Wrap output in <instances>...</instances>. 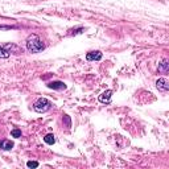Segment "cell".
Masks as SVG:
<instances>
[{"mask_svg": "<svg viewBox=\"0 0 169 169\" xmlns=\"http://www.w3.org/2000/svg\"><path fill=\"white\" fill-rule=\"evenodd\" d=\"M27 49L31 53H40L45 49V44L37 34H31L27 38Z\"/></svg>", "mask_w": 169, "mask_h": 169, "instance_id": "obj_1", "label": "cell"}, {"mask_svg": "<svg viewBox=\"0 0 169 169\" xmlns=\"http://www.w3.org/2000/svg\"><path fill=\"white\" fill-rule=\"evenodd\" d=\"M86 59L87 61H99V59H102V52H99V50L89 52L86 54Z\"/></svg>", "mask_w": 169, "mask_h": 169, "instance_id": "obj_4", "label": "cell"}, {"mask_svg": "<svg viewBox=\"0 0 169 169\" xmlns=\"http://www.w3.org/2000/svg\"><path fill=\"white\" fill-rule=\"evenodd\" d=\"M168 68H169V61H168L166 58H164V59H162V61L159 64V71L166 74V73H168Z\"/></svg>", "mask_w": 169, "mask_h": 169, "instance_id": "obj_7", "label": "cell"}, {"mask_svg": "<svg viewBox=\"0 0 169 169\" xmlns=\"http://www.w3.org/2000/svg\"><path fill=\"white\" fill-rule=\"evenodd\" d=\"M40 164H38V162L37 161H28L27 162V166L28 168H37Z\"/></svg>", "mask_w": 169, "mask_h": 169, "instance_id": "obj_12", "label": "cell"}, {"mask_svg": "<svg viewBox=\"0 0 169 169\" xmlns=\"http://www.w3.org/2000/svg\"><path fill=\"white\" fill-rule=\"evenodd\" d=\"M111 95H112L111 90H106V91H103L99 95V102L100 103H110L111 102Z\"/></svg>", "mask_w": 169, "mask_h": 169, "instance_id": "obj_5", "label": "cell"}, {"mask_svg": "<svg viewBox=\"0 0 169 169\" xmlns=\"http://www.w3.org/2000/svg\"><path fill=\"white\" fill-rule=\"evenodd\" d=\"M9 52L5 49V48H3V46H0V58H8L9 57Z\"/></svg>", "mask_w": 169, "mask_h": 169, "instance_id": "obj_10", "label": "cell"}, {"mask_svg": "<svg viewBox=\"0 0 169 169\" xmlns=\"http://www.w3.org/2000/svg\"><path fill=\"white\" fill-rule=\"evenodd\" d=\"M11 135H12V137H21V131L20 130H12Z\"/></svg>", "mask_w": 169, "mask_h": 169, "instance_id": "obj_11", "label": "cell"}, {"mask_svg": "<svg viewBox=\"0 0 169 169\" xmlns=\"http://www.w3.org/2000/svg\"><path fill=\"white\" fill-rule=\"evenodd\" d=\"M52 108V103H50V100L49 99H46V98H40L34 102V105H33V110L36 112H40V114H44L46 111H49Z\"/></svg>", "mask_w": 169, "mask_h": 169, "instance_id": "obj_2", "label": "cell"}, {"mask_svg": "<svg viewBox=\"0 0 169 169\" xmlns=\"http://www.w3.org/2000/svg\"><path fill=\"white\" fill-rule=\"evenodd\" d=\"M12 148H13V143H12L11 140H3L2 143H0V149H3V151H11Z\"/></svg>", "mask_w": 169, "mask_h": 169, "instance_id": "obj_8", "label": "cell"}, {"mask_svg": "<svg viewBox=\"0 0 169 169\" xmlns=\"http://www.w3.org/2000/svg\"><path fill=\"white\" fill-rule=\"evenodd\" d=\"M156 87H157L159 91L166 93L169 90V81L166 79V78H159V79L156 81Z\"/></svg>", "mask_w": 169, "mask_h": 169, "instance_id": "obj_3", "label": "cell"}, {"mask_svg": "<svg viewBox=\"0 0 169 169\" xmlns=\"http://www.w3.org/2000/svg\"><path fill=\"white\" fill-rule=\"evenodd\" d=\"M44 141H45L46 144H49V146H53V144L56 143V137H54L53 134H48V135L44 137Z\"/></svg>", "mask_w": 169, "mask_h": 169, "instance_id": "obj_9", "label": "cell"}, {"mask_svg": "<svg viewBox=\"0 0 169 169\" xmlns=\"http://www.w3.org/2000/svg\"><path fill=\"white\" fill-rule=\"evenodd\" d=\"M48 87L52 89V90H65L66 89V84L61 81H53L48 83Z\"/></svg>", "mask_w": 169, "mask_h": 169, "instance_id": "obj_6", "label": "cell"}]
</instances>
